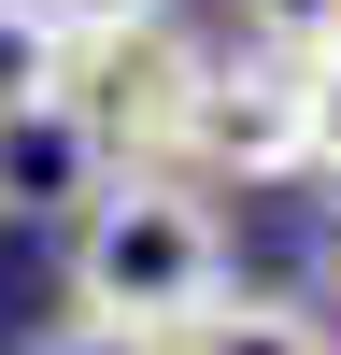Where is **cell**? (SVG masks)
Segmentation results:
<instances>
[{
	"label": "cell",
	"instance_id": "9c48e42d",
	"mask_svg": "<svg viewBox=\"0 0 341 355\" xmlns=\"http://www.w3.org/2000/svg\"><path fill=\"white\" fill-rule=\"evenodd\" d=\"M28 355H170V341H157V327H100V313H57Z\"/></svg>",
	"mask_w": 341,
	"mask_h": 355
},
{
	"label": "cell",
	"instance_id": "3957f363",
	"mask_svg": "<svg viewBox=\"0 0 341 355\" xmlns=\"http://www.w3.org/2000/svg\"><path fill=\"white\" fill-rule=\"evenodd\" d=\"M199 71H213V43H185V28L157 15V28H128V43H85V57H71V100L100 114V142H114L128 171H170Z\"/></svg>",
	"mask_w": 341,
	"mask_h": 355
},
{
	"label": "cell",
	"instance_id": "277c9868",
	"mask_svg": "<svg viewBox=\"0 0 341 355\" xmlns=\"http://www.w3.org/2000/svg\"><path fill=\"white\" fill-rule=\"evenodd\" d=\"M114 171H128V157L100 142V114H85L71 85H43V100L0 114V214H57V227H71Z\"/></svg>",
	"mask_w": 341,
	"mask_h": 355
},
{
	"label": "cell",
	"instance_id": "30bf717a",
	"mask_svg": "<svg viewBox=\"0 0 341 355\" xmlns=\"http://www.w3.org/2000/svg\"><path fill=\"white\" fill-rule=\"evenodd\" d=\"M313 71V185L341 199V57H299Z\"/></svg>",
	"mask_w": 341,
	"mask_h": 355
},
{
	"label": "cell",
	"instance_id": "5b68a950",
	"mask_svg": "<svg viewBox=\"0 0 341 355\" xmlns=\"http://www.w3.org/2000/svg\"><path fill=\"white\" fill-rule=\"evenodd\" d=\"M170 355H341V327L313 313V284H227L199 327H170Z\"/></svg>",
	"mask_w": 341,
	"mask_h": 355
},
{
	"label": "cell",
	"instance_id": "52a82bcc",
	"mask_svg": "<svg viewBox=\"0 0 341 355\" xmlns=\"http://www.w3.org/2000/svg\"><path fill=\"white\" fill-rule=\"evenodd\" d=\"M256 57H341V0H227Z\"/></svg>",
	"mask_w": 341,
	"mask_h": 355
},
{
	"label": "cell",
	"instance_id": "8fae6325",
	"mask_svg": "<svg viewBox=\"0 0 341 355\" xmlns=\"http://www.w3.org/2000/svg\"><path fill=\"white\" fill-rule=\"evenodd\" d=\"M313 313H341V214H327V242H313Z\"/></svg>",
	"mask_w": 341,
	"mask_h": 355
},
{
	"label": "cell",
	"instance_id": "ba28073f",
	"mask_svg": "<svg viewBox=\"0 0 341 355\" xmlns=\"http://www.w3.org/2000/svg\"><path fill=\"white\" fill-rule=\"evenodd\" d=\"M157 15H170V0H43V28H57L71 57H85V43H128V28H157Z\"/></svg>",
	"mask_w": 341,
	"mask_h": 355
},
{
	"label": "cell",
	"instance_id": "6da1fadb",
	"mask_svg": "<svg viewBox=\"0 0 341 355\" xmlns=\"http://www.w3.org/2000/svg\"><path fill=\"white\" fill-rule=\"evenodd\" d=\"M242 284V256H227V214L213 185H185V171H114L100 199L71 214V313H100V327H199V313Z\"/></svg>",
	"mask_w": 341,
	"mask_h": 355
},
{
	"label": "cell",
	"instance_id": "8992f818",
	"mask_svg": "<svg viewBox=\"0 0 341 355\" xmlns=\"http://www.w3.org/2000/svg\"><path fill=\"white\" fill-rule=\"evenodd\" d=\"M43 85H71V43L43 28V0H0V114L43 100Z\"/></svg>",
	"mask_w": 341,
	"mask_h": 355
},
{
	"label": "cell",
	"instance_id": "7a4b0ae2",
	"mask_svg": "<svg viewBox=\"0 0 341 355\" xmlns=\"http://www.w3.org/2000/svg\"><path fill=\"white\" fill-rule=\"evenodd\" d=\"M185 185H313V71L299 57L227 43L185 100V142H170Z\"/></svg>",
	"mask_w": 341,
	"mask_h": 355
}]
</instances>
